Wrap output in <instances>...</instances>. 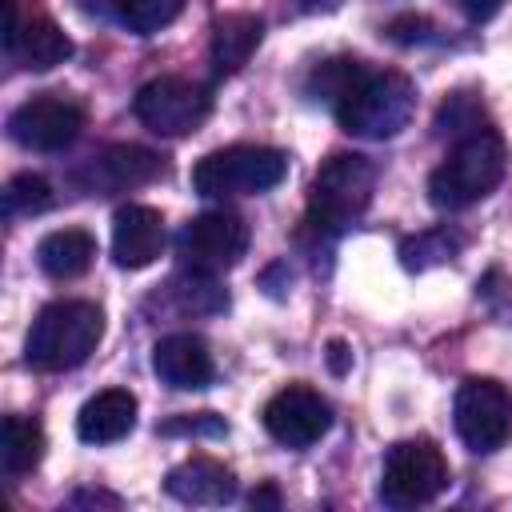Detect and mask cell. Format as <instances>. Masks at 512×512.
<instances>
[{
	"instance_id": "1",
	"label": "cell",
	"mask_w": 512,
	"mask_h": 512,
	"mask_svg": "<svg viewBox=\"0 0 512 512\" xmlns=\"http://www.w3.org/2000/svg\"><path fill=\"white\" fill-rule=\"evenodd\" d=\"M504 168H508L504 136L492 124L472 128L452 140L444 164L428 176V200L444 212H460V208L484 200L504 180Z\"/></svg>"
},
{
	"instance_id": "2",
	"label": "cell",
	"mask_w": 512,
	"mask_h": 512,
	"mask_svg": "<svg viewBox=\"0 0 512 512\" xmlns=\"http://www.w3.org/2000/svg\"><path fill=\"white\" fill-rule=\"evenodd\" d=\"M104 336V312L92 300H56L40 308L28 328L24 360L36 372H68L80 368Z\"/></svg>"
},
{
	"instance_id": "3",
	"label": "cell",
	"mask_w": 512,
	"mask_h": 512,
	"mask_svg": "<svg viewBox=\"0 0 512 512\" xmlns=\"http://www.w3.org/2000/svg\"><path fill=\"white\" fill-rule=\"evenodd\" d=\"M332 112L348 136L392 140L416 112V88L404 72H368Z\"/></svg>"
},
{
	"instance_id": "4",
	"label": "cell",
	"mask_w": 512,
	"mask_h": 512,
	"mask_svg": "<svg viewBox=\"0 0 512 512\" xmlns=\"http://www.w3.org/2000/svg\"><path fill=\"white\" fill-rule=\"evenodd\" d=\"M288 176V156L268 144H232L208 152L192 168V188L208 200L224 196H260Z\"/></svg>"
},
{
	"instance_id": "5",
	"label": "cell",
	"mask_w": 512,
	"mask_h": 512,
	"mask_svg": "<svg viewBox=\"0 0 512 512\" xmlns=\"http://www.w3.org/2000/svg\"><path fill=\"white\" fill-rule=\"evenodd\" d=\"M372 188H376V168L368 164V156H356V152L328 156L308 188L312 228H324V232L348 228L372 204Z\"/></svg>"
},
{
	"instance_id": "6",
	"label": "cell",
	"mask_w": 512,
	"mask_h": 512,
	"mask_svg": "<svg viewBox=\"0 0 512 512\" xmlns=\"http://www.w3.org/2000/svg\"><path fill=\"white\" fill-rule=\"evenodd\" d=\"M444 488H448V460L432 440L416 436V440H400L388 448L384 468H380V500L388 508L432 504Z\"/></svg>"
},
{
	"instance_id": "7",
	"label": "cell",
	"mask_w": 512,
	"mask_h": 512,
	"mask_svg": "<svg viewBox=\"0 0 512 512\" xmlns=\"http://www.w3.org/2000/svg\"><path fill=\"white\" fill-rule=\"evenodd\" d=\"M456 436L472 452H496L512 436V392L492 376H468L456 388Z\"/></svg>"
},
{
	"instance_id": "8",
	"label": "cell",
	"mask_w": 512,
	"mask_h": 512,
	"mask_svg": "<svg viewBox=\"0 0 512 512\" xmlns=\"http://www.w3.org/2000/svg\"><path fill=\"white\" fill-rule=\"evenodd\" d=\"M208 108H212L208 88L196 84V80H184V76L148 80L136 92V100H132L136 120L144 128L160 132V136H188V132H196L208 120Z\"/></svg>"
},
{
	"instance_id": "9",
	"label": "cell",
	"mask_w": 512,
	"mask_h": 512,
	"mask_svg": "<svg viewBox=\"0 0 512 512\" xmlns=\"http://www.w3.org/2000/svg\"><path fill=\"white\" fill-rule=\"evenodd\" d=\"M176 252L184 260V268L216 276V272L240 264V256L248 252V224L236 212H224V208L220 212H200L180 228Z\"/></svg>"
},
{
	"instance_id": "10",
	"label": "cell",
	"mask_w": 512,
	"mask_h": 512,
	"mask_svg": "<svg viewBox=\"0 0 512 512\" xmlns=\"http://www.w3.org/2000/svg\"><path fill=\"white\" fill-rule=\"evenodd\" d=\"M80 128L84 108L56 92H40L8 116V136L28 152H64L80 136Z\"/></svg>"
},
{
	"instance_id": "11",
	"label": "cell",
	"mask_w": 512,
	"mask_h": 512,
	"mask_svg": "<svg viewBox=\"0 0 512 512\" xmlns=\"http://www.w3.org/2000/svg\"><path fill=\"white\" fill-rule=\"evenodd\" d=\"M264 428L284 448H312L332 428V404L308 384H288L264 404Z\"/></svg>"
},
{
	"instance_id": "12",
	"label": "cell",
	"mask_w": 512,
	"mask_h": 512,
	"mask_svg": "<svg viewBox=\"0 0 512 512\" xmlns=\"http://www.w3.org/2000/svg\"><path fill=\"white\" fill-rule=\"evenodd\" d=\"M152 372L176 388V392H196V388H208L212 376H216V364H212V352L200 336L192 332H172V336H160L156 348H152Z\"/></svg>"
},
{
	"instance_id": "13",
	"label": "cell",
	"mask_w": 512,
	"mask_h": 512,
	"mask_svg": "<svg viewBox=\"0 0 512 512\" xmlns=\"http://www.w3.org/2000/svg\"><path fill=\"white\" fill-rule=\"evenodd\" d=\"M164 252V216L152 204H124L112 216V260L120 268H148Z\"/></svg>"
},
{
	"instance_id": "14",
	"label": "cell",
	"mask_w": 512,
	"mask_h": 512,
	"mask_svg": "<svg viewBox=\"0 0 512 512\" xmlns=\"http://www.w3.org/2000/svg\"><path fill=\"white\" fill-rule=\"evenodd\" d=\"M164 492L180 504L212 508V504H228L236 496V476L212 456H192V460H184L168 472Z\"/></svg>"
},
{
	"instance_id": "15",
	"label": "cell",
	"mask_w": 512,
	"mask_h": 512,
	"mask_svg": "<svg viewBox=\"0 0 512 512\" xmlns=\"http://www.w3.org/2000/svg\"><path fill=\"white\" fill-rule=\"evenodd\" d=\"M136 428V396L128 388H104L76 412V436L84 444H116Z\"/></svg>"
},
{
	"instance_id": "16",
	"label": "cell",
	"mask_w": 512,
	"mask_h": 512,
	"mask_svg": "<svg viewBox=\"0 0 512 512\" xmlns=\"http://www.w3.org/2000/svg\"><path fill=\"white\" fill-rule=\"evenodd\" d=\"M92 260H96V236L84 232V228L48 232L36 244V264L52 280H76V276H84L92 268Z\"/></svg>"
},
{
	"instance_id": "17",
	"label": "cell",
	"mask_w": 512,
	"mask_h": 512,
	"mask_svg": "<svg viewBox=\"0 0 512 512\" xmlns=\"http://www.w3.org/2000/svg\"><path fill=\"white\" fill-rule=\"evenodd\" d=\"M264 36V24L260 16L252 12H224L216 24H212V64L220 76H232L248 64V56L256 52Z\"/></svg>"
},
{
	"instance_id": "18",
	"label": "cell",
	"mask_w": 512,
	"mask_h": 512,
	"mask_svg": "<svg viewBox=\"0 0 512 512\" xmlns=\"http://www.w3.org/2000/svg\"><path fill=\"white\" fill-rule=\"evenodd\" d=\"M8 56L32 72H48L72 56V40L52 24V20H28L16 28V36L4 44Z\"/></svg>"
},
{
	"instance_id": "19",
	"label": "cell",
	"mask_w": 512,
	"mask_h": 512,
	"mask_svg": "<svg viewBox=\"0 0 512 512\" xmlns=\"http://www.w3.org/2000/svg\"><path fill=\"white\" fill-rule=\"evenodd\" d=\"M96 188H136L160 172V156L140 144H112L92 160Z\"/></svg>"
},
{
	"instance_id": "20",
	"label": "cell",
	"mask_w": 512,
	"mask_h": 512,
	"mask_svg": "<svg viewBox=\"0 0 512 512\" xmlns=\"http://www.w3.org/2000/svg\"><path fill=\"white\" fill-rule=\"evenodd\" d=\"M44 460V428L32 416H4L0 432V464L8 476H24Z\"/></svg>"
},
{
	"instance_id": "21",
	"label": "cell",
	"mask_w": 512,
	"mask_h": 512,
	"mask_svg": "<svg viewBox=\"0 0 512 512\" xmlns=\"http://www.w3.org/2000/svg\"><path fill=\"white\" fill-rule=\"evenodd\" d=\"M364 76H368V68H364L356 56H332V60H324V64L312 68V76H308V96L336 108Z\"/></svg>"
},
{
	"instance_id": "22",
	"label": "cell",
	"mask_w": 512,
	"mask_h": 512,
	"mask_svg": "<svg viewBox=\"0 0 512 512\" xmlns=\"http://www.w3.org/2000/svg\"><path fill=\"white\" fill-rule=\"evenodd\" d=\"M52 204V184L36 172H20L4 184V196H0V208L8 220H24V216H40L44 208Z\"/></svg>"
},
{
	"instance_id": "23",
	"label": "cell",
	"mask_w": 512,
	"mask_h": 512,
	"mask_svg": "<svg viewBox=\"0 0 512 512\" xmlns=\"http://www.w3.org/2000/svg\"><path fill=\"white\" fill-rule=\"evenodd\" d=\"M180 12H184V0H124L120 24L136 36H152V32L168 28Z\"/></svg>"
},
{
	"instance_id": "24",
	"label": "cell",
	"mask_w": 512,
	"mask_h": 512,
	"mask_svg": "<svg viewBox=\"0 0 512 512\" xmlns=\"http://www.w3.org/2000/svg\"><path fill=\"white\" fill-rule=\"evenodd\" d=\"M436 128L444 132V136H464V132H472V128H484V108H480V100L476 96H468V92H456V96H448L444 104H440V116H436Z\"/></svg>"
},
{
	"instance_id": "25",
	"label": "cell",
	"mask_w": 512,
	"mask_h": 512,
	"mask_svg": "<svg viewBox=\"0 0 512 512\" xmlns=\"http://www.w3.org/2000/svg\"><path fill=\"white\" fill-rule=\"evenodd\" d=\"M452 252H456V240H448V232H424L416 240H404L400 248L404 268H428V264L452 260Z\"/></svg>"
},
{
	"instance_id": "26",
	"label": "cell",
	"mask_w": 512,
	"mask_h": 512,
	"mask_svg": "<svg viewBox=\"0 0 512 512\" xmlns=\"http://www.w3.org/2000/svg\"><path fill=\"white\" fill-rule=\"evenodd\" d=\"M388 36L400 40V44H416V40L428 36V20H420V16H400V20L388 24Z\"/></svg>"
},
{
	"instance_id": "27",
	"label": "cell",
	"mask_w": 512,
	"mask_h": 512,
	"mask_svg": "<svg viewBox=\"0 0 512 512\" xmlns=\"http://www.w3.org/2000/svg\"><path fill=\"white\" fill-rule=\"evenodd\" d=\"M164 432L172 436V432H212V436H220V432H228L212 412H200V416H184V420H172V424H164Z\"/></svg>"
},
{
	"instance_id": "28",
	"label": "cell",
	"mask_w": 512,
	"mask_h": 512,
	"mask_svg": "<svg viewBox=\"0 0 512 512\" xmlns=\"http://www.w3.org/2000/svg\"><path fill=\"white\" fill-rule=\"evenodd\" d=\"M504 0H460V8L472 16V20H488Z\"/></svg>"
},
{
	"instance_id": "29",
	"label": "cell",
	"mask_w": 512,
	"mask_h": 512,
	"mask_svg": "<svg viewBox=\"0 0 512 512\" xmlns=\"http://www.w3.org/2000/svg\"><path fill=\"white\" fill-rule=\"evenodd\" d=\"M80 8H84V12H96V16H116V20H120L124 0H80Z\"/></svg>"
},
{
	"instance_id": "30",
	"label": "cell",
	"mask_w": 512,
	"mask_h": 512,
	"mask_svg": "<svg viewBox=\"0 0 512 512\" xmlns=\"http://www.w3.org/2000/svg\"><path fill=\"white\" fill-rule=\"evenodd\" d=\"M328 364H332V372H348V348L340 340L328 344Z\"/></svg>"
},
{
	"instance_id": "31",
	"label": "cell",
	"mask_w": 512,
	"mask_h": 512,
	"mask_svg": "<svg viewBox=\"0 0 512 512\" xmlns=\"http://www.w3.org/2000/svg\"><path fill=\"white\" fill-rule=\"evenodd\" d=\"M300 4V12H336L344 0H296Z\"/></svg>"
},
{
	"instance_id": "32",
	"label": "cell",
	"mask_w": 512,
	"mask_h": 512,
	"mask_svg": "<svg viewBox=\"0 0 512 512\" xmlns=\"http://www.w3.org/2000/svg\"><path fill=\"white\" fill-rule=\"evenodd\" d=\"M260 504H268V508H276V504H280V496H276V488H268V484H264V488H256V492H252V508H260Z\"/></svg>"
}]
</instances>
